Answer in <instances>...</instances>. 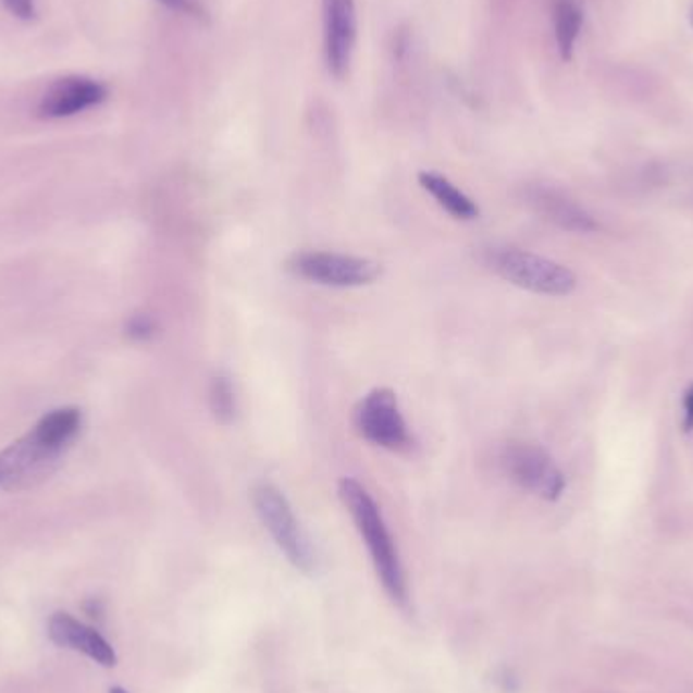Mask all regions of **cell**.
<instances>
[{
    "instance_id": "6da1fadb",
    "label": "cell",
    "mask_w": 693,
    "mask_h": 693,
    "mask_svg": "<svg viewBox=\"0 0 693 693\" xmlns=\"http://www.w3.org/2000/svg\"><path fill=\"white\" fill-rule=\"evenodd\" d=\"M339 497L347 511L354 517L355 525L361 533L369 549V556L375 566V572L382 580L387 596L396 605L406 608L408 605V584L404 568L399 561L398 549L394 537L385 525L384 516L369 495L368 488L355 479H343L339 483Z\"/></svg>"
},
{
    "instance_id": "7a4b0ae2",
    "label": "cell",
    "mask_w": 693,
    "mask_h": 693,
    "mask_svg": "<svg viewBox=\"0 0 693 693\" xmlns=\"http://www.w3.org/2000/svg\"><path fill=\"white\" fill-rule=\"evenodd\" d=\"M251 503L265 530L270 531L272 540L286 556V560L290 561L296 570L309 576L314 574L317 552L310 544L309 535L300 528L295 511L281 488L274 487L272 483H260L251 491Z\"/></svg>"
},
{
    "instance_id": "3957f363",
    "label": "cell",
    "mask_w": 693,
    "mask_h": 693,
    "mask_svg": "<svg viewBox=\"0 0 693 693\" xmlns=\"http://www.w3.org/2000/svg\"><path fill=\"white\" fill-rule=\"evenodd\" d=\"M286 270L302 281L333 288L369 286L384 272L375 260L335 251H296L286 260Z\"/></svg>"
},
{
    "instance_id": "277c9868",
    "label": "cell",
    "mask_w": 693,
    "mask_h": 693,
    "mask_svg": "<svg viewBox=\"0 0 693 693\" xmlns=\"http://www.w3.org/2000/svg\"><path fill=\"white\" fill-rule=\"evenodd\" d=\"M493 268L505 281L535 295L566 296L576 288L572 270L530 251H497L493 256Z\"/></svg>"
},
{
    "instance_id": "5b68a950",
    "label": "cell",
    "mask_w": 693,
    "mask_h": 693,
    "mask_svg": "<svg viewBox=\"0 0 693 693\" xmlns=\"http://www.w3.org/2000/svg\"><path fill=\"white\" fill-rule=\"evenodd\" d=\"M502 462L507 477L517 487L530 491L546 502L560 499L566 479L546 448L533 443L507 444Z\"/></svg>"
},
{
    "instance_id": "8992f818",
    "label": "cell",
    "mask_w": 693,
    "mask_h": 693,
    "mask_svg": "<svg viewBox=\"0 0 693 693\" xmlns=\"http://www.w3.org/2000/svg\"><path fill=\"white\" fill-rule=\"evenodd\" d=\"M355 426L368 443L387 450H404L410 446V432L399 410L398 396L389 387H375L359 401Z\"/></svg>"
},
{
    "instance_id": "52a82bcc",
    "label": "cell",
    "mask_w": 693,
    "mask_h": 693,
    "mask_svg": "<svg viewBox=\"0 0 693 693\" xmlns=\"http://www.w3.org/2000/svg\"><path fill=\"white\" fill-rule=\"evenodd\" d=\"M323 23L326 65L329 72L341 79L349 72L357 37L354 0H323Z\"/></svg>"
},
{
    "instance_id": "ba28073f",
    "label": "cell",
    "mask_w": 693,
    "mask_h": 693,
    "mask_svg": "<svg viewBox=\"0 0 693 693\" xmlns=\"http://www.w3.org/2000/svg\"><path fill=\"white\" fill-rule=\"evenodd\" d=\"M63 450L44 443L33 430L18 443L0 453V487H16L21 481L44 474Z\"/></svg>"
},
{
    "instance_id": "9c48e42d",
    "label": "cell",
    "mask_w": 693,
    "mask_h": 693,
    "mask_svg": "<svg viewBox=\"0 0 693 693\" xmlns=\"http://www.w3.org/2000/svg\"><path fill=\"white\" fill-rule=\"evenodd\" d=\"M106 88L86 75H67L53 82L39 103L41 119H67L106 100Z\"/></svg>"
},
{
    "instance_id": "30bf717a",
    "label": "cell",
    "mask_w": 693,
    "mask_h": 693,
    "mask_svg": "<svg viewBox=\"0 0 693 693\" xmlns=\"http://www.w3.org/2000/svg\"><path fill=\"white\" fill-rule=\"evenodd\" d=\"M47 633L58 647L82 653L102 667H114L119 664L116 651L103 639L100 631L75 619L70 612H55L49 619Z\"/></svg>"
},
{
    "instance_id": "8fae6325",
    "label": "cell",
    "mask_w": 693,
    "mask_h": 693,
    "mask_svg": "<svg viewBox=\"0 0 693 693\" xmlns=\"http://www.w3.org/2000/svg\"><path fill=\"white\" fill-rule=\"evenodd\" d=\"M525 203L531 207L533 213H537L542 220L554 223L556 227L576 234H591L598 230V223L594 222L586 209L578 206L572 199H568L564 193L547 187H530L525 191Z\"/></svg>"
},
{
    "instance_id": "7c38bea8",
    "label": "cell",
    "mask_w": 693,
    "mask_h": 693,
    "mask_svg": "<svg viewBox=\"0 0 693 693\" xmlns=\"http://www.w3.org/2000/svg\"><path fill=\"white\" fill-rule=\"evenodd\" d=\"M418 181L422 185L424 191H429L436 203L446 209L453 218L462 220V222H471L479 218V207L472 201L469 195L458 189L457 185H453L448 178L438 175V173H432V171H424L418 175Z\"/></svg>"
},
{
    "instance_id": "4fadbf2b",
    "label": "cell",
    "mask_w": 693,
    "mask_h": 693,
    "mask_svg": "<svg viewBox=\"0 0 693 693\" xmlns=\"http://www.w3.org/2000/svg\"><path fill=\"white\" fill-rule=\"evenodd\" d=\"M554 27L561 60H572L576 39L582 29V9L578 0H554Z\"/></svg>"
},
{
    "instance_id": "5bb4252c",
    "label": "cell",
    "mask_w": 693,
    "mask_h": 693,
    "mask_svg": "<svg viewBox=\"0 0 693 693\" xmlns=\"http://www.w3.org/2000/svg\"><path fill=\"white\" fill-rule=\"evenodd\" d=\"M209 404L211 412L218 422L230 424L236 416V394L230 380L225 375H215L209 387Z\"/></svg>"
},
{
    "instance_id": "9a60e30c",
    "label": "cell",
    "mask_w": 693,
    "mask_h": 693,
    "mask_svg": "<svg viewBox=\"0 0 693 693\" xmlns=\"http://www.w3.org/2000/svg\"><path fill=\"white\" fill-rule=\"evenodd\" d=\"M164 4L166 9L181 13V15L193 16L197 21H207V9L201 0H157Z\"/></svg>"
},
{
    "instance_id": "2e32d148",
    "label": "cell",
    "mask_w": 693,
    "mask_h": 693,
    "mask_svg": "<svg viewBox=\"0 0 693 693\" xmlns=\"http://www.w3.org/2000/svg\"><path fill=\"white\" fill-rule=\"evenodd\" d=\"M4 9L15 15L16 18H23V21H30L37 15V7H35V0H2Z\"/></svg>"
},
{
    "instance_id": "e0dca14e",
    "label": "cell",
    "mask_w": 693,
    "mask_h": 693,
    "mask_svg": "<svg viewBox=\"0 0 693 693\" xmlns=\"http://www.w3.org/2000/svg\"><path fill=\"white\" fill-rule=\"evenodd\" d=\"M152 329H154V325H152V321L148 317H136V319H133L131 326H128L131 335L136 337V339H147V337L152 335Z\"/></svg>"
},
{
    "instance_id": "ac0fdd59",
    "label": "cell",
    "mask_w": 693,
    "mask_h": 693,
    "mask_svg": "<svg viewBox=\"0 0 693 693\" xmlns=\"http://www.w3.org/2000/svg\"><path fill=\"white\" fill-rule=\"evenodd\" d=\"M683 430L685 432H693V384L690 385V389L685 392V398H683Z\"/></svg>"
},
{
    "instance_id": "d6986e66",
    "label": "cell",
    "mask_w": 693,
    "mask_h": 693,
    "mask_svg": "<svg viewBox=\"0 0 693 693\" xmlns=\"http://www.w3.org/2000/svg\"><path fill=\"white\" fill-rule=\"evenodd\" d=\"M110 693H128V692H126V690H122V688H112V690H110Z\"/></svg>"
},
{
    "instance_id": "ffe728a7",
    "label": "cell",
    "mask_w": 693,
    "mask_h": 693,
    "mask_svg": "<svg viewBox=\"0 0 693 693\" xmlns=\"http://www.w3.org/2000/svg\"><path fill=\"white\" fill-rule=\"evenodd\" d=\"M690 21H692V25H693V7H692V11H690Z\"/></svg>"
}]
</instances>
